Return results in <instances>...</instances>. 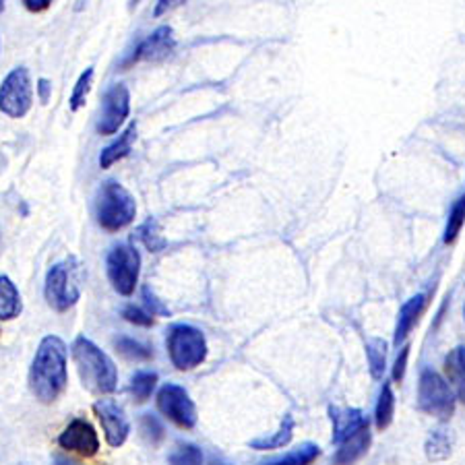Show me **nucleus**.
<instances>
[{
  "label": "nucleus",
  "mask_w": 465,
  "mask_h": 465,
  "mask_svg": "<svg viewBox=\"0 0 465 465\" xmlns=\"http://www.w3.org/2000/svg\"><path fill=\"white\" fill-rule=\"evenodd\" d=\"M294 437V418L290 414L282 420L280 430L273 432L272 437H262L251 440V449H257V451H269V449H282L286 447L288 442Z\"/></svg>",
  "instance_id": "obj_20"
},
{
  "label": "nucleus",
  "mask_w": 465,
  "mask_h": 465,
  "mask_svg": "<svg viewBox=\"0 0 465 465\" xmlns=\"http://www.w3.org/2000/svg\"><path fill=\"white\" fill-rule=\"evenodd\" d=\"M58 445L66 451H74L84 457H94L100 451V439L92 424L84 418H74L58 437Z\"/></svg>",
  "instance_id": "obj_13"
},
{
  "label": "nucleus",
  "mask_w": 465,
  "mask_h": 465,
  "mask_svg": "<svg viewBox=\"0 0 465 465\" xmlns=\"http://www.w3.org/2000/svg\"><path fill=\"white\" fill-rule=\"evenodd\" d=\"M123 317L129 322H133V325H139V327H152L153 325V314L143 311V309H139V306H134V304L124 306Z\"/></svg>",
  "instance_id": "obj_32"
},
{
  "label": "nucleus",
  "mask_w": 465,
  "mask_h": 465,
  "mask_svg": "<svg viewBox=\"0 0 465 465\" xmlns=\"http://www.w3.org/2000/svg\"><path fill=\"white\" fill-rule=\"evenodd\" d=\"M24 311V302H21V294L11 277L0 275V321H11L19 317Z\"/></svg>",
  "instance_id": "obj_18"
},
{
  "label": "nucleus",
  "mask_w": 465,
  "mask_h": 465,
  "mask_svg": "<svg viewBox=\"0 0 465 465\" xmlns=\"http://www.w3.org/2000/svg\"><path fill=\"white\" fill-rule=\"evenodd\" d=\"M71 351L84 387L100 395L116 391L118 371L106 351H102L92 340H87L85 335H79L77 340L73 341Z\"/></svg>",
  "instance_id": "obj_2"
},
{
  "label": "nucleus",
  "mask_w": 465,
  "mask_h": 465,
  "mask_svg": "<svg viewBox=\"0 0 465 465\" xmlns=\"http://www.w3.org/2000/svg\"><path fill=\"white\" fill-rule=\"evenodd\" d=\"M94 74H95L94 66H89V69H85V73H81V77L77 79V85H74L69 100V106L73 112L81 110L87 104V95L92 92V85H94Z\"/></svg>",
  "instance_id": "obj_27"
},
{
  "label": "nucleus",
  "mask_w": 465,
  "mask_h": 465,
  "mask_svg": "<svg viewBox=\"0 0 465 465\" xmlns=\"http://www.w3.org/2000/svg\"><path fill=\"white\" fill-rule=\"evenodd\" d=\"M131 112V92L123 84L112 85L104 95V106L100 120H97V133L100 134H116Z\"/></svg>",
  "instance_id": "obj_10"
},
{
  "label": "nucleus",
  "mask_w": 465,
  "mask_h": 465,
  "mask_svg": "<svg viewBox=\"0 0 465 465\" xmlns=\"http://www.w3.org/2000/svg\"><path fill=\"white\" fill-rule=\"evenodd\" d=\"M52 465H81V463H77L74 460H69V457H56Z\"/></svg>",
  "instance_id": "obj_38"
},
{
  "label": "nucleus",
  "mask_w": 465,
  "mask_h": 465,
  "mask_svg": "<svg viewBox=\"0 0 465 465\" xmlns=\"http://www.w3.org/2000/svg\"><path fill=\"white\" fill-rule=\"evenodd\" d=\"M395 414V395L391 391V385H382V391L379 395L377 410H374V420H377V429L382 432L389 429V424L393 422Z\"/></svg>",
  "instance_id": "obj_22"
},
{
  "label": "nucleus",
  "mask_w": 465,
  "mask_h": 465,
  "mask_svg": "<svg viewBox=\"0 0 465 465\" xmlns=\"http://www.w3.org/2000/svg\"><path fill=\"white\" fill-rule=\"evenodd\" d=\"M418 408L424 414L449 420L455 411V395L449 382L432 369H424L418 382Z\"/></svg>",
  "instance_id": "obj_6"
},
{
  "label": "nucleus",
  "mask_w": 465,
  "mask_h": 465,
  "mask_svg": "<svg viewBox=\"0 0 465 465\" xmlns=\"http://www.w3.org/2000/svg\"><path fill=\"white\" fill-rule=\"evenodd\" d=\"M134 139H137V123H131L129 126H126V131L114 141V143H110L106 149H104L100 155V168L108 170L114 166L116 162L124 160V157L131 153Z\"/></svg>",
  "instance_id": "obj_17"
},
{
  "label": "nucleus",
  "mask_w": 465,
  "mask_h": 465,
  "mask_svg": "<svg viewBox=\"0 0 465 465\" xmlns=\"http://www.w3.org/2000/svg\"><path fill=\"white\" fill-rule=\"evenodd\" d=\"M3 9H5V0H0V13H3Z\"/></svg>",
  "instance_id": "obj_39"
},
{
  "label": "nucleus",
  "mask_w": 465,
  "mask_h": 465,
  "mask_svg": "<svg viewBox=\"0 0 465 465\" xmlns=\"http://www.w3.org/2000/svg\"><path fill=\"white\" fill-rule=\"evenodd\" d=\"M168 354L178 371H193L207 358V341L201 329L193 325H174L168 331Z\"/></svg>",
  "instance_id": "obj_5"
},
{
  "label": "nucleus",
  "mask_w": 465,
  "mask_h": 465,
  "mask_svg": "<svg viewBox=\"0 0 465 465\" xmlns=\"http://www.w3.org/2000/svg\"><path fill=\"white\" fill-rule=\"evenodd\" d=\"M321 455V449L314 445V442H302V445L296 447L294 451L288 455L280 457V460H273L265 465H311L317 457Z\"/></svg>",
  "instance_id": "obj_23"
},
{
  "label": "nucleus",
  "mask_w": 465,
  "mask_h": 465,
  "mask_svg": "<svg viewBox=\"0 0 465 465\" xmlns=\"http://www.w3.org/2000/svg\"><path fill=\"white\" fill-rule=\"evenodd\" d=\"M408 358H410V346H403L400 356H397V360H395V366H393V381L395 382L403 381V374H406V369H408Z\"/></svg>",
  "instance_id": "obj_34"
},
{
  "label": "nucleus",
  "mask_w": 465,
  "mask_h": 465,
  "mask_svg": "<svg viewBox=\"0 0 465 465\" xmlns=\"http://www.w3.org/2000/svg\"><path fill=\"white\" fill-rule=\"evenodd\" d=\"M157 408L178 429L191 430L197 424V408H194L189 393L184 391V387L174 385V382H168V385L160 389V393H157Z\"/></svg>",
  "instance_id": "obj_9"
},
{
  "label": "nucleus",
  "mask_w": 465,
  "mask_h": 465,
  "mask_svg": "<svg viewBox=\"0 0 465 465\" xmlns=\"http://www.w3.org/2000/svg\"><path fill=\"white\" fill-rule=\"evenodd\" d=\"M66 382L69 374H66L64 341L56 335L44 337L29 369V389L37 401L54 403L64 393Z\"/></svg>",
  "instance_id": "obj_1"
},
{
  "label": "nucleus",
  "mask_w": 465,
  "mask_h": 465,
  "mask_svg": "<svg viewBox=\"0 0 465 465\" xmlns=\"http://www.w3.org/2000/svg\"><path fill=\"white\" fill-rule=\"evenodd\" d=\"M174 48H176L174 29L168 25H162L157 27L152 35H147L137 48H134V52L123 66L126 69V66L137 64V63H157V60L168 58L172 52H174Z\"/></svg>",
  "instance_id": "obj_11"
},
{
  "label": "nucleus",
  "mask_w": 465,
  "mask_h": 465,
  "mask_svg": "<svg viewBox=\"0 0 465 465\" xmlns=\"http://www.w3.org/2000/svg\"><path fill=\"white\" fill-rule=\"evenodd\" d=\"M95 416L100 420L104 434L110 447H123L126 439H129L131 424L129 418L124 416V410L112 400H100L95 401Z\"/></svg>",
  "instance_id": "obj_12"
},
{
  "label": "nucleus",
  "mask_w": 465,
  "mask_h": 465,
  "mask_svg": "<svg viewBox=\"0 0 465 465\" xmlns=\"http://www.w3.org/2000/svg\"><path fill=\"white\" fill-rule=\"evenodd\" d=\"M329 416H331L333 422V442L335 445H341L343 440L350 439L351 434L364 429L369 424V418H366L360 410H348V408H329Z\"/></svg>",
  "instance_id": "obj_15"
},
{
  "label": "nucleus",
  "mask_w": 465,
  "mask_h": 465,
  "mask_svg": "<svg viewBox=\"0 0 465 465\" xmlns=\"http://www.w3.org/2000/svg\"><path fill=\"white\" fill-rule=\"evenodd\" d=\"M451 455V437L445 430H434L426 440V457L430 461H445Z\"/></svg>",
  "instance_id": "obj_26"
},
{
  "label": "nucleus",
  "mask_w": 465,
  "mask_h": 465,
  "mask_svg": "<svg viewBox=\"0 0 465 465\" xmlns=\"http://www.w3.org/2000/svg\"><path fill=\"white\" fill-rule=\"evenodd\" d=\"M25 9L32 13H44L46 9H50L52 0H24Z\"/></svg>",
  "instance_id": "obj_36"
},
{
  "label": "nucleus",
  "mask_w": 465,
  "mask_h": 465,
  "mask_svg": "<svg viewBox=\"0 0 465 465\" xmlns=\"http://www.w3.org/2000/svg\"><path fill=\"white\" fill-rule=\"evenodd\" d=\"M137 238L143 242L152 252H160L163 246H166V240L160 234V226H157L155 220H147L143 226L139 228Z\"/></svg>",
  "instance_id": "obj_31"
},
{
  "label": "nucleus",
  "mask_w": 465,
  "mask_h": 465,
  "mask_svg": "<svg viewBox=\"0 0 465 465\" xmlns=\"http://www.w3.org/2000/svg\"><path fill=\"white\" fill-rule=\"evenodd\" d=\"M369 447H371V430H369V424H366L364 429H360L358 432L351 434L350 439L341 442L333 457V463L335 465H354L356 461L362 460L366 451H369Z\"/></svg>",
  "instance_id": "obj_16"
},
{
  "label": "nucleus",
  "mask_w": 465,
  "mask_h": 465,
  "mask_svg": "<svg viewBox=\"0 0 465 465\" xmlns=\"http://www.w3.org/2000/svg\"><path fill=\"white\" fill-rule=\"evenodd\" d=\"M186 0H157L155 5V17H162V15H166L170 11L178 9L180 5H184Z\"/></svg>",
  "instance_id": "obj_35"
},
{
  "label": "nucleus",
  "mask_w": 465,
  "mask_h": 465,
  "mask_svg": "<svg viewBox=\"0 0 465 465\" xmlns=\"http://www.w3.org/2000/svg\"><path fill=\"white\" fill-rule=\"evenodd\" d=\"M116 350L120 356H124L126 360H134V362H147V360L153 358V350L145 346V343L133 340V337H118Z\"/></svg>",
  "instance_id": "obj_25"
},
{
  "label": "nucleus",
  "mask_w": 465,
  "mask_h": 465,
  "mask_svg": "<svg viewBox=\"0 0 465 465\" xmlns=\"http://www.w3.org/2000/svg\"><path fill=\"white\" fill-rule=\"evenodd\" d=\"M106 267L112 286H114L118 294L131 296L134 288H137L141 273L139 251L131 244H118L108 252Z\"/></svg>",
  "instance_id": "obj_8"
},
{
  "label": "nucleus",
  "mask_w": 465,
  "mask_h": 465,
  "mask_svg": "<svg viewBox=\"0 0 465 465\" xmlns=\"http://www.w3.org/2000/svg\"><path fill=\"white\" fill-rule=\"evenodd\" d=\"M463 317H465V306H463Z\"/></svg>",
  "instance_id": "obj_41"
},
{
  "label": "nucleus",
  "mask_w": 465,
  "mask_h": 465,
  "mask_svg": "<svg viewBox=\"0 0 465 465\" xmlns=\"http://www.w3.org/2000/svg\"><path fill=\"white\" fill-rule=\"evenodd\" d=\"M139 430L141 437L145 439V442H149L152 447H157L160 442L166 437V430H163V424L160 422V418L153 414H143L139 420Z\"/></svg>",
  "instance_id": "obj_28"
},
{
  "label": "nucleus",
  "mask_w": 465,
  "mask_h": 465,
  "mask_svg": "<svg viewBox=\"0 0 465 465\" xmlns=\"http://www.w3.org/2000/svg\"><path fill=\"white\" fill-rule=\"evenodd\" d=\"M212 465H228V463H223V461H213Z\"/></svg>",
  "instance_id": "obj_40"
},
{
  "label": "nucleus",
  "mask_w": 465,
  "mask_h": 465,
  "mask_svg": "<svg viewBox=\"0 0 465 465\" xmlns=\"http://www.w3.org/2000/svg\"><path fill=\"white\" fill-rule=\"evenodd\" d=\"M429 309V294H416L411 296L406 304L400 309L397 314V325L393 333V343L397 348L408 340V335L414 331V327L422 319V314Z\"/></svg>",
  "instance_id": "obj_14"
},
{
  "label": "nucleus",
  "mask_w": 465,
  "mask_h": 465,
  "mask_svg": "<svg viewBox=\"0 0 465 465\" xmlns=\"http://www.w3.org/2000/svg\"><path fill=\"white\" fill-rule=\"evenodd\" d=\"M143 300H145V306H147V312H152L153 317H170V311L168 306L162 304V300H157L155 294L149 288L143 290Z\"/></svg>",
  "instance_id": "obj_33"
},
{
  "label": "nucleus",
  "mask_w": 465,
  "mask_h": 465,
  "mask_svg": "<svg viewBox=\"0 0 465 465\" xmlns=\"http://www.w3.org/2000/svg\"><path fill=\"white\" fill-rule=\"evenodd\" d=\"M445 372L457 397L465 403V346L451 350V354L445 358Z\"/></svg>",
  "instance_id": "obj_19"
},
{
  "label": "nucleus",
  "mask_w": 465,
  "mask_h": 465,
  "mask_svg": "<svg viewBox=\"0 0 465 465\" xmlns=\"http://www.w3.org/2000/svg\"><path fill=\"white\" fill-rule=\"evenodd\" d=\"M97 223L106 232H118L133 223L137 215V203L133 194L118 184L116 180H108L102 184L95 205Z\"/></svg>",
  "instance_id": "obj_4"
},
{
  "label": "nucleus",
  "mask_w": 465,
  "mask_h": 465,
  "mask_svg": "<svg viewBox=\"0 0 465 465\" xmlns=\"http://www.w3.org/2000/svg\"><path fill=\"white\" fill-rule=\"evenodd\" d=\"M463 226H465V194L457 197V201L451 205V209H449L447 226H445V232H442V242L453 244L455 240L460 238Z\"/></svg>",
  "instance_id": "obj_21"
},
{
  "label": "nucleus",
  "mask_w": 465,
  "mask_h": 465,
  "mask_svg": "<svg viewBox=\"0 0 465 465\" xmlns=\"http://www.w3.org/2000/svg\"><path fill=\"white\" fill-rule=\"evenodd\" d=\"M34 104L32 77L25 66H17L6 74L0 85V112L9 118H24Z\"/></svg>",
  "instance_id": "obj_7"
},
{
  "label": "nucleus",
  "mask_w": 465,
  "mask_h": 465,
  "mask_svg": "<svg viewBox=\"0 0 465 465\" xmlns=\"http://www.w3.org/2000/svg\"><path fill=\"white\" fill-rule=\"evenodd\" d=\"M170 465H203V453H201L197 445L180 442L174 451L170 453Z\"/></svg>",
  "instance_id": "obj_29"
},
{
  "label": "nucleus",
  "mask_w": 465,
  "mask_h": 465,
  "mask_svg": "<svg viewBox=\"0 0 465 465\" xmlns=\"http://www.w3.org/2000/svg\"><path fill=\"white\" fill-rule=\"evenodd\" d=\"M81 286H84V275H81L79 261L69 257L48 269L44 296H46L52 309L66 312L79 302Z\"/></svg>",
  "instance_id": "obj_3"
},
{
  "label": "nucleus",
  "mask_w": 465,
  "mask_h": 465,
  "mask_svg": "<svg viewBox=\"0 0 465 465\" xmlns=\"http://www.w3.org/2000/svg\"><path fill=\"white\" fill-rule=\"evenodd\" d=\"M366 356H369L372 379L381 381L387 369V343L379 340V337H374V340L366 343Z\"/></svg>",
  "instance_id": "obj_24"
},
{
  "label": "nucleus",
  "mask_w": 465,
  "mask_h": 465,
  "mask_svg": "<svg viewBox=\"0 0 465 465\" xmlns=\"http://www.w3.org/2000/svg\"><path fill=\"white\" fill-rule=\"evenodd\" d=\"M50 94H52L50 81H48V79H40V81H37V97H40L42 104H48Z\"/></svg>",
  "instance_id": "obj_37"
},
{
  "label": "nucleus",
  "mask_w": 465,
  "mask_h": 465,
  "mask_svg": "<svg viewBox=\"0 0 465 465\" xmlns=\"http://www.w3.org/2000/svg\"><path fill=\"white\" fill-rule=\"evenodd\" d=\"M155 382H157V374L155 372H149V371H143V372H137L131 381V391L134 395V400L137 401H147L149 397H152L153 389H155Z\"/></svg>",
  "instance_id": "obj_30"
}]
</instances>
